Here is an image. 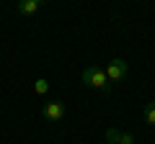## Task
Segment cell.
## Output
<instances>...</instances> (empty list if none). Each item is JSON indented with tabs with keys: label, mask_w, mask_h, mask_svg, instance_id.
<instances>
[{
	"label": "cell",
	"mask_w": 155,
	"mask_h": 144,
	"mask_svg": "<svg viewBox=\"0 0 155 144\" xmlns=\"http://www.w3.org/2000/svg\"><path fill=\"white\" fill-rule=\"evenodd\" d=\"M80 80H83V85H88V88H93V90L111 93V80L106 77L104 67H98V64H88L83 70V75H80Z\"/></svg>",
	"instance_id": "6da1fadb"
},
{
	"label": "cell",
	"mask_w": 155,
	"mask_h": 144,
	"mask_svg": "<svg viewBox=\"0 0 155 144\" xmlns=\"http://www.w3.org/2000/svg\"><path fill=\"white\" fill-rule=\"evenodd\" d=\"M127 62L124 59H119V57H116V59H111V62H106V67H104V72H106V77L111 80V85L114 83H122L124 77H127Z\"/></svg>",
	"instance_id": "7a4b0ae2"
},
{
	"label": "cell",
	"mask_w": 155,
	"mask_h": 144,
	"mask_svg": "<svg viewBox=\"0 0 155 144\" xmlns=\"http://www.w3.org/2000/svg\"><path fill=\"white\" fill-rule=\"evenodd\" d=\"M41 116H44L47 121H62V118H65V103H62V100H47V103L41 105Z\"/></svg>",
	"instance_id": "3957f363"
},
{
	"label": "cell",
	"mask_w": 155,
	"mask_h": 144,
	"mask_svg": "<svg viewBox=\"0 0 155 144\" xmlns=\"http://www.w3.org/2000/svg\"><path fill=\"white\" fill-rule=\"evenodd\" d=\"M106 142L109 144H134V134L122 129H106Z\"/></svg>",
	"instance_id": "277c9868"
},
{
	"label": "cell",
	"mask_w": 155,
	"mask_h": 144,
	"mask_svg": "<svg viewBox=\"0 0 155 144\" xmlns=\"http://www.w3.org/2000/svg\"><path fill=\"white\" fill-rule=\"evenodd\" d=\"M41 5H44L41 0H21L18 3V13L21 16H34V13L41 11Z\"/></svg>",
	"instance_id": "5b68a950"
},
{
	"label": "cell",
	"mask_w": 155,
	"mask_h": 144,
	"mask_svg": "<svg viewBox=\"0 0 155 144\" xmlns=\"http://www.w3.org/2000/svg\"><path fill=\"white\" fill-rule=\"evenodd\" d=\"M145 124L155 126V100H150V103L145 105Z\"/></svg>",
	"instance_id": "8992f818"
},
{
	"label": "cell",
	"mask_w": 155,
	"mask_h": 144,
	"mask_svg": "<svg viewBox=\"0 0 155 144\" xmlns=\"http://www.w3.org/2000/svg\"><path fill=\"white\" fill-rule=\"evenodd\" d=\"M34 93H36V95H47V93H49V83H47L44 77H39L36 83H34Z\"/></svg>",
	"instance_id": "52a82bcc"
}]
</instances>
